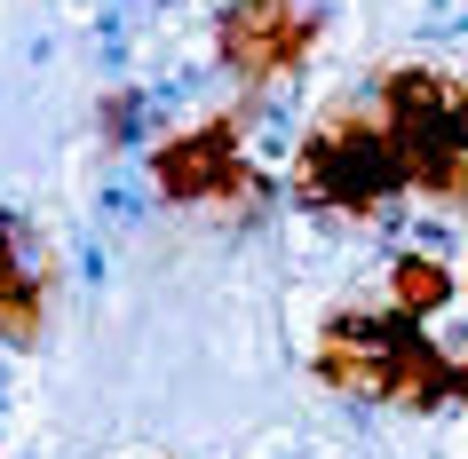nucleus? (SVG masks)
Wrapping results in <instances>:
<instances>
[{
	"mask_svg": "<svg viewBox=\"0 0 468 459\" xmlns=\"http://www.w3.org/2000/svg\"><path fill=\"white\" fill-rule=\"evenodd\" d=\"M318 25L302 16L294 0H222L215 16V64L239 88H278V79H294V64L310 56Z\"/></svg>",
	"mask_w": 468,
	"mask_h": 459,
	"instance_id": "nucleus-1",
	"label": "nucleus"
},
{
	"mask_svg": "<svg viewBox=\"0 0 468 459\" xmlns=\"http://www.w3.org/2000/svg\"><path fill=\"white\" fill-rule=\"evenodd\" d=\"M247 167V151H239V111H215V120L183 127L167 143L151 151V191L167 198V206H207V198L230 191V174Z\"/></svg>",
	"mask_w": 468,
	"mask_h": 459,
	"instance_id": "nucleus-2",
	"label": "nucleus"
},
{
	"mask_svg": "<svg viewBox=\"0 0 468 459\" xmlns=\"http://www.w3.org/2000/svg\"><path fill=\"white\" fill-rule=\"evenodd\" d=\"M389 293H397V317L429 325V317H437L461 286H452V269H444V262H429V254H405V262L389 269Z\"/></svg>",
	"mask_w": 468,
	"mask_h": 459,
	"instance_id": "nucleus-3",
	"label": "nucleus"
},
{
	"mask_svg": "<svg viewBox=\"0 0 468 459\" xmlns=\"http://www.w3.org/2000/svg\"><path fill=\"white\" fill-rule=\"evenodd\" d=\"M96 127H103V143H135V135L151 127V96L144 88H112L103 111H96Z\"/></svg>",
	"mask_w": 468,
	"mask_h": 459,
	"instance_id": "nucleus-4",
	"label": "nucleus"
},
{
	"mask_svg": "<svg viewBox=\"0 0 468 459\" xmlns=\"http://www.w3.org/2000/svg\"><path fill=\"white\" fill-rule=\"evenodd\" d=\"M437 16H444L452 32H468V0H437Z\"/></svg>",
	"mask_w": 468,
	"mask_h": 459,
	"instance_id": "nucleus-5",
	"label": "nucleus"
}]
</instances>
